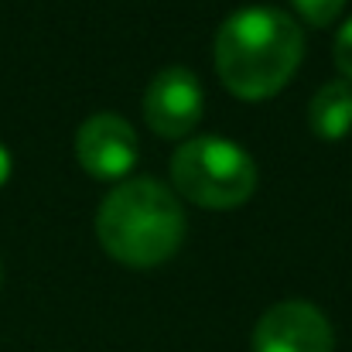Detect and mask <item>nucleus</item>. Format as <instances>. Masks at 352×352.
<instances>
[{"mask_svg": "<svg viewBox=\"0 0 352 352\" xmlns=\"http://www.w3.org/2000/svg\"><path fill=\"white\" fill-rule=\"evenodd\" d=\"M216 72L239 100L277 96L301 65L305 34L280 7L250 3L230 14L216 34Z\"/></svg>", "mask_w": 352, "mask_h": 352, "instance_id": "nucleus-1", "label": "nucleus"}, {"mask_svg": "<svg viewBox=\"0 0 352 352\" xmlns=\"http://www.w3.org/2000/svg\"><path fill=\"white\" fill-rule=\"evenodd\" d=\"M185 209L178 195L154 178H126L96 212L100 246L126 267H157L185 239Z\"/></svg>", "mask_w": 352, "mask_h": 352, "instance_id": "nucleus-2", "label": "nucleus"}, {"mask_svg": "<svg viewBox=\"0 0 352 352\" xmlns=\"http://www.w3.org/2000/svg\"><path fill=\"white\" fill-rule=\"evenodd\" d=\"M171 182L199 209H236L256 188V164L226 137H192L171 157Z\"/></svg>", "mask_w": 352, "mask_h": 352, "instance_id": "nucleus-3", "label": "nucleus"}, {"mask_svg": "<svg viewBox=\"0 0 352 352\" xmlns=\"http://www.w3.org/2000/svg\"><path fill=\"white\" fill-rule=\"evenodd\" d=\"M202 110H206V96L192 69L168 65L151 79L147 96H144V120L157 137L185 140L199 126Z\"/></svg>", "mask_w": 352, "mask_h": 352, "instance_id": "nucleus-4", "label": "nucleus"}, {"mask_svg": "<svg viewBox=\"0 0 352 352\" xmlns=\"http://www.w3.org/2000/svg\"><path fill=\"white\" fill-rule=\"evenodd\" d=\"M329 318L311 301H280L267 308L253 329V352H332Z\"/></svg>", "mask_w": 352, "mask_h": 352, "instance_id": "nucleus-5", "label": "nucleus"}, {"mask_svg": "<svg viewBox=\"0 0 352 352\" xmlns=\"http://www.w3.org/2000/svg\"><path fill=\"white\" fill-rule=\"evenodd\" d=\"M76 161L89 178L120 182L137 164V133L120 113H93L76 130Z\"/></svg>", "mask_w": 352, "mask_h": 352, "instance_id": "nucleus-6", "label": "nucleus"}, {"mask_svg": "<svg viewBox=\"0 0 352 352\" xmlns=\"http://www.w3.org/2000/svg\"><path fill=\"white\" fill-rule=\"evenodd\" d=\"M308 123H311L315 137L342 140L352 130V82L346 79L325 82L308 103Z\"/></svg>", "mask_w": 352, "mask_h": 352, "instance_id": "nucleus-7", "label": "nucleus"}, {"mask_svg": "<svg viewBox=\"0 0 352 352\" xmlns=\"http://www.w3.org/2000/svg\"><path fill=\"white\" fill-rule=\"evenodd\" d=\"M291 3H294V10H298L308 24H315V28L332 24V21L342 14V7H346V0H291Z\"/></svg>", "mask_w": 352, "mask_h": 352, "instance_id": "nucleus-8", "label": "nucleus"}, {"mask_svg": "<svg viewBox=\"0 0 352 352\" xmlns=\"http://www.w3.org/2000/svg\"><path fill=\"white\" fill-rule=\"evenodd\" d=\"M336 65L346 76V82H352V17L342 24V31L336 34Z\"/></svg>", "mask_w": 352, "mask_h": 352, "instance_id": "nucleus-9", "label": "nucleus"}, {"mask_svg": "<svg viewBox=\"0 0 352 352\" xmlns=\"http://www.w3.org/2000/svg\"><path fill=\"white\" fill-rule=\"evenodd\" d=\"M7 171H10V157H7V151L0 147V182L7 178Z\"/></svg>", "mask_w": 352, "mask_h": 352, "instance_id": "nucleus-10", "label": "nucleus"}]
</instances>
